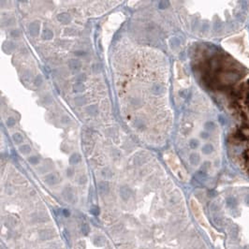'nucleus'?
<instances>
[{"instance_id":"15","label":"nucleus","mask_w":249,"mask_h":249,"mask_svg":"<svg viewBox=\"0 0 249 249\" xmlns=\"http://www.w3.org/2000/svg\"><path fill=\"white\" fill-rule=\"evenodd\" d=\"M14 45H13V43H11V42H7L6 44H4V46H3V49L5 50V51H7L8 53H11V51L14 49Z\"/></svg>"},{"instance_id":"27","label":"nucleus","mask_w":249,"mask_h":249,"mask_svg":"<svg viewBox=\"0 0 249 249\" xmlns=\"http://www.w3.org/2000/svg\"><path fill=\"white\" fill-rule=\"evenodd\" d=\"M11 35L14 36V37H18V36H19V31L17 30V29H14V30L11 32Z\"/></svg>"},{"instance_id":"14","label":"nucleus","mask_w":249,"mask_h":249,"mask_svg":"<svg viewBox=\"0 0 249 249\" xmlns=\"http://www.w3.org/2000/svg\"><path fill=\"white\" fill-rule=\"evenodd\" d=\"M74 102L77 105H83V104H86L87 99L85 98V97H76L74 98Z\"/></svg>"},{"instance_id":"20","label":"nucleus","mask_w":249,"mask_h":249,"mask_svg":"<svg viewBox=\"0 0 249 249\" xmlns=\"http://www.w3.org/2000/svg\"><path fill=\"white\" fill-rule=\"evenodd\" d=\"M86 79H87L86 75L83 74V73H82V74H79L78 77H77V82H85V81H86Z\"/></svg>"},{"instance_id":"6","label":"nucleus","mask_w":249,"mask_h":249,"mask_svg":"<svg viewBox=\"0 0 249 249\" xmlns=\"http://www.w3.org/2000/svg\"><path fill=\"white\" fill-rule=\"evenodd\" d=\"M57 20L59 22H61L62 23H67L71 21V16H70V14L63 12V13H60L57 15Z\"/></svg>"},{"instance_id":"22","label":"nucleus","mask_w":249,"mask_h":249,"mask_svg":"<svg viewBox=\"0 0 249 249\" xmlns=\"http://www.w3.org/2000/svg\"><path fill=\"white\" fill-rule=\"evenodd\" d=\"M14 125H15V120H14V118L10 117V118H8V119L7 120V126H14Z\"/></svg>"},{"instance_id":"24","label":"nucleus","mask_w":249,"mask_h":249,"mask_svg":"<svg viewBox=\"0 0 249 249\" xmlns=\"http://www.w3.org/2000/svg\"><path fill=\"white\" fill-rule=\"evenodd\" d=\"M28 161L31 163V164H37V163L39 162V157H31L28 158Z\"/></svg>"},{"instance_id":"8","label":"nucleus","mask_w":249,"mask_h":249,"mask_svg":"<svg viewBox=\"0 0 249 249\" xmlns=\"http://www.w3.org/2000/svg\"><path fill=\"white\" fill-rule=\"evenodd\" d=\"M45 182L49 185H56L58 182H59V178L55 175V174H53V173H51V174H48L46 177H45Z\"/></svg>"},{"instance_id":"1","label":"nucleus","mask_w":249,"mask_h":249,"mask_svg":"<svg viewBox=\"0 0 249 249\" xmlns=\"http://www.w3.org/2000/svg\"><path fill=\"white\" fill-rule=\"evenodd\" d=\"M222 44L229 53L249 67V38L247 32L243 31L229 37Z\"/></svg>"},{"instance_id":"21","label":"nucleus","mask_w":249,"mask_h":249,"mask_svg":"<svg viewBox=\"0 0 249 249\" xmlns=\"http://www.w3.org/2000/svg\"><path fill=\"white\" fill-rule=\"evenodd\" d=\"M90 213H91L92 214H94V216H98V214L99 213V208L97 207V206H94V207L91 208Z\"/></svg>"},{"instance_id":"16","label":"nucleus","mask_w":249,"mask_h":249,"mask_svg":"<svg viewBox=\"0 0 249 249\" xmlns=\"http://www.w3.org/2000/svg\"><path fill=\"white\" fill-rule=\"evenodd\" d=\"M73 88H74V91H75V92H82V91H83L84 86H83V84H82V82H76V83L74 84Z\"/></svg>"},{"instance_id":"5","label":"nucleus","mask_w":249,"mask_h":249,"mask_svg":"<svg viewBox=\"0 0 249 249\" xmlns=\"http://www.w3.org/2000/svg\"><path fill=\"white\" fill-rule=\"evenodd\" d=\"M68 67L72 71H77L79 70L82 67V62L79 59H70L68 61Z\"/></svg>"},{"instance_id":"9","label":"nucleus","mask_w":249,"mask_h":249,"mask_svg":"<svg viewBox=\"0 0 249 249\" xmlns=\"http://www.w3.org/2000/svg\"><path fill=\"white\" fill-rule=\"evenodd\" d=\"M98 190L101 194H107L110 190V186L107 182H101L98 184Z\"/></svg>"},{"instance_id":"29","label":"nucleus","mask_w":249,"mask_h":249,"mask_svg":"<svg viewBox=\"0 0 249 249\" xmlns=\"http://www.w3.org/2000/svg\"><path fill=\"white\" fill-rule=\"evenodd\" d=\"M64 216H70V211H68V210H64Z\"/></svg>"},{"instance_id":"13","label":"nucleus","mask_w":249,"mask_h":249,"mask_svg":"<svg viewBox=\"0 0 249 249\" xmlns=\"http://www.w3.org/2000/svg\"><path fill=\"white\" fill-rule=\"evenodd\" d=\"M86 110L90 115L94 116L98 114V107H97V105H90L86 108Z\"/></svg>"},{"instance_id":"17","label":"nucleus","mask_w":249,"mask_h":249,"mask_svg":"<svg viewBox=\"0 0 249 249\" xmlns=\"http://www.w3.org/2000/svg\"><path fill=\"white\" fill-rule=\"evenodd\" d=\"M12 139L16 143H20V142H23V136L20 133H15L12 136Z\"/></svg>"},{"instance_id":"2","label":"nucleus","mask_w":249,"mask_h":249,"mask_svg":"<svg viewBox=\"0 0 249 249\" xmlns=\"http://www.w3.org/2000/svg\"><path fill=\"white\" fill-rule=\"evenodd\" d=\"M63 196L66 201H70V202H73L74 199H75V194L74 191L71 187H67L66 189L63 191Z\"/></svg>"},{"instance_id":"23","label":"nucleus","mask_w":249,"mask_h":249,"mask_svg":"<svg viewBox=\"0 0 249 249\" xmlns=\"http://www.w3.org/2000/svg\"><path fill=\"white\" fill-rule=\"evenodd\" d=\"M89 230H90L89 226H88V225H86V224L83 225V226L82 227V233H83V234H85V235H86V234L89 232Z\"/></svg>"},{"instance_id":"11","label":"nucleus","mask_w":249,"mask_h":249,"mask_svg":"<svg viewBox=\"0 0 249 249\" xmlns=\"http://www.w3.org/2000/svg\"><path fill=\"white\" fill-rule=\"evenodd\" d=\"M53 36H54V33L50 29H44L43 31H42V38H43L44 39H46V40L51 39V38H53Z\"/></svg>"},{"instance_id":"4","label":"nucleus","mask_w":249,"mask_h":249,"mask_svg":"<svg viewBox=\"0 0 249 249\" xmlns=\"http://www.w3.org/2000/svg\"><path fill=\"white\" fill-rule=\"evenodd\" d=\"M28 31L30 33V35L33 37H36L39 35V24L38 22H33L31 23H29L28 25Z\"/></svg>"},{"instance_id":"10","label":"nucleus","mask_w":249,"mask_h":249,"mask_svg":"<svg viewBox=\"0 0 249 249\" xmlns=\"http://www.w3.org/2000/svg\"><path fill=\"white\" fill-rule=\"evenodd\" d=\"M151 91L154 94H156V95H159V94L164 92V87H163L162 85L159 84V83H154L152 88H151Z\"/></svg>"},{"instance_id":"7","label":"nucleus","mask_w":249,"mask_h":249,"mask_svg":"<svg viewBox=\"0 0 249 249\" xmlns=\"http://www.w3.org/2000/svg\"><path fill=\"white\" fill-rule=\"evenodd\" d=\"M51 237H54V232L50 229H45V230H41L39 231V238L43 241H46V240L51 239Z\"/></svg>"},{"instance_id":"26","label":"nucleus","mask_w":249,"mask_h":249,"mask_svg":"<svg viewBox=\"0 0 249 249\" xmlns=\"http://www.w3.org/2000/svg\"><path fill=\"white\" fill-rule=\"evenodd\" d=\"M66 33L67 34V35H74V34L76 33L73 29H71V28H70V29H67V30H66Z\"/></svg>"},{"instance_id":"28","label":"nucleus","mask_w":249,"mask_h":249,"mask_svg":"<svg viewBox=\"0 0 249 249\" xmlns=\"http://www.w3.org/2000/svg\"><path fill=\"white\" fill-rule=\"evenodd\" d=\"M73 173H74L72 171V170H71V169H68V170H67V176H70V177Z\"/></svg>"},{"instance_id":"18","label":"nucleus","mask_w":249,"mask_h":249,"mask_svg":"<svg viewBox=\"0 0 249 249\" xmlns=\"http://www.w3.org/2000/svg\"><path fill=\"white\" fill-rule=\"evenodd\" d=\"M20 152L23 153V154H29L30 152V146L27 144H24V145H22V146L20 147Z\"/></svg>"},{"instance_id":"12","label":"nucleus","mask_w":249,"mask_h":249,"mask_svg":"<svg viewBox=\"0 0 249 249\" xmlns=\"http://www.w3.org/2000/svg\"><path fill=\"white\" fill-rule=\"evenodd\" d=\"M80 161H81V157L79 154H73L70 158V164H78Z\"/></svg>"},{"instance_id":"25","label":"nucleus","mask_w":249,"mask_h":249,"mask_svg":"<svg viewBox=\"0 0 249 249\" xmlns=\"http://www.w3.org/2000/svg\"><path fill=\"white\" fill-rule=\"evenodd\" d=\"M166 5H169V2H167V1H161V2H159V8H165Z\"/></svg>"},{"instance_id":"3","label":"nucleus","mask_w":249,"mask_h":249,"mask_svg":"<svg viewBox=\"0 0 249 249\" xmlns=\"http://www.w3.org/2000/svg\"><path fill=\"white\" fill-rule=\"evenodd\" d=\"M132 195V190L128 186H122L120 188V196L124 201H127Z\"/></svg>"},{"instance_id":"19","label":"nucleus","mask_w":249,"mask_h":249,"mask_svg":"<svg viewBox=\"0 0 249 249\" xmlns=\"http://www.w3.org/2000/svg\"><path fill=\"white\" fill-rule=\"evenodd\" d=\"M95 244L98 245V246H101L105 244V240L103 237H97L95 239Z\"/></svg>"}]
</instances>
